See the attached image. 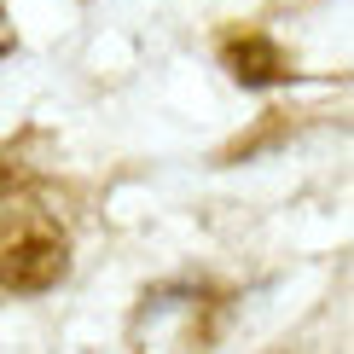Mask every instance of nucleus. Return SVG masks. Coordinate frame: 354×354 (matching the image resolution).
<instances>
[{
	"instance_id": "4",
	"label": "nucleus",
	"mask_w": 354,
	"mask_h": 354,
	"mask_svg": "<svg viewBox=\"0 0 354 354\" xmlns=\"http://www.w3.org/2000/svg\"><path fill=\"white\" fill-rule=\"evenodd\" d=\"M0 215H6V198H0Z\"/></svg>"
},
{
	"instance_id": "2",
	"label": "nucleus",
	"mask_w": 354,
	"mask_h": 354,
	"mask_svg": "<svg viewBox=\"0 0 354 354\" xmlns=\"http://www.w3.org/2000/svg\"><path fill=\"white\" fill-rule=\"evenodd\" d=\"M227 70L244 87H273V82L290 76V58H285V47H273L268 35H239V41H227Z\"/></svg>"
},
{
	"instance_id": "3",
	"label": "nucleus",
	"mask_w": 354,
	"mask_h": 354,
	"mask_svg": "<svg viewBox=\"0 0 354 354\" xmlns=\"http://www.w3.org/2000/svg\"><path fill=\"white\" fill-rule=\"evenodd\" d=\"M12 53V24H6V6H0V58Z\"/></svg>"
},
{
	"instance_id": "1",
	"label": "nucleus",
	"mask_w": 354,
	"mask_h": 354,
	"mask_svg": "<svg viewBox=\"0 0 354 354\" xmlns=\"http://www.w3.org/2000/svg\"><path fill=\"white\" fill-rule=\"evenodd\" d=\"M64 268H70V244L47 215L35 209L0 215V290L35 297V290H53L64 279Z\"/></svg>"
}]
</instances>
